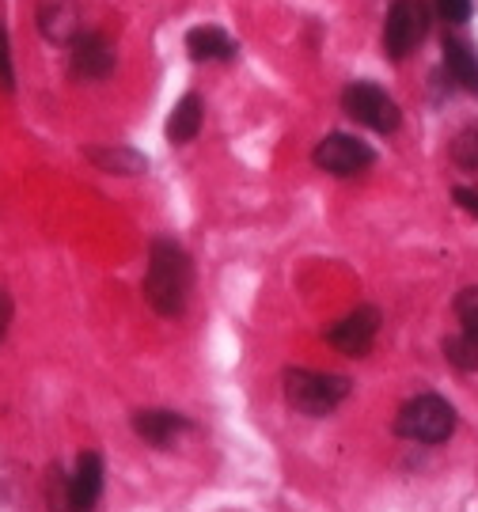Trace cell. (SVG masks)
<instances>
[{"instance_id":"1","label":"cell","mask_w":478,"mask_h":512,"mask_svg":"<svg viewBox=\"0 0 478 512\" xmlns=\"http://www.w3.org/2000/svg\"><path fill=\"white\" fill-rule=\"evenodd\" d=\"M145 300L148 308L164 319H175L186 311L190 300V258L175 239H152L145 270Z\"/></svg>"},{"instance_id":"2","label":"cell","mask_w":478,"mask_h":512,"mask_svg":"<svg viewBox=\"0 0 478 512\" xmlns=\"http://www.w3.org/2000/svg\"><path fill=\"white\" fill-rule=\"evenodd\" d=\"M350 395V380L334 372H312V368H289L285 372V399L293 410L308 418H327Z\"/></svg>"},{"instance_id":"3","label":"cell","mask_w":478,"mask_h":512,"mask_svg":"<svg viewBox=\"0 0 478 512\" xmlns=\"http://www.w3.org/2000/svg\"><path fill=\"white\" fill-rule=\"evenodd\" d=\"M395 433L414 444H444L456 433V410L441 395H418L395 414Z\"/></svg>"},{"instance_id":"4","label":"cell","mask_w":478,"mask_h":512,"mask_svg":"<svg viewBox=\"0 0 478 512\" xmlns=\"http://www.w3.org/2000/svg\"><path fill=\"white\" fill-rule=\"evenodd\" d=\"M429 35V4L425 0H395L384 19V54L391 61H406Z\"/></svg>"},{"instance_id":"5","label":"cell","mask_w":478,"mask_h":512,"mask_svg":"<svg viewBox=\"0 0 478 512\" xmlns=\"http://www.w3.org/2000/svg\"><path fill=\"white\" fill-rule=\"evenodd\" d=\"M342 107H346V114H350L357 126H368V129H376V133H395L399 122H403L399 103H395L384 88L368 84V80H357V84H350V88L342 92Z\"/></svg>"},{"instance_id":"6","label":"cell","mask_w":478,"mask_h":512,"mask_svg":"<svg viewBox=\"0 0 478 512\" xmlns=\"http://www.w3.org/2000/svg\"><path fill=\"white\" fill-rule=\"evenodd\" d=\"M312 164L319 171L334 175V179H350V175H361V171H368V167L376 164V152L365 141L350 137V133H331V137H323L315 145Z\"/></svg>"},{"instance_id":"7","label":"cell","mask_w":478,"mask_h":512,"mask_svg":"<svg viewBox=\"0 0 478 512\" xmlns=\"http://www.w3.org/2000/svg\"><path fill=\"white\" fill-rule=\"evenodd\" d=\"M376 334H380V311L361 304L327 330V342L346 357H368V349L376 346Z\"/></svg>"},{"instance_id":"8","label":"cell","mask_w":478,"mask_h":512,"mask_svg":"<svg viewBox=\"0 0 478 512\" xmlns=\"http://www.w3.org/2000/svg\"><path fill=\"white\" fill-rule=\"evenodd\" d=\"M114 69L111 42L99 31H80L73 38V76L76 80H103Z\"/></svg>"},{"instance_id":"9","label":"cell","mask_w":478,"mask_h":512,"mask_svg":"<svg viewBox=\"0 0 478 512\" xmlns=\"http://www.w3.org/2000/svg\"><path fill=\"white\" fill-rule=\"evenodd\" d=\"M65 490H69V505H73L76 512L95 509V501L103 494V459H99V452H84V456L76 459Z\"/></svg>"},{"instance_id":"10","label":"cell","mask_w":478,"mask_h":512,"mask_svg":"<svg viewBox=\"0 0 478 512\" xmlns=\"http://www.w3.org/2000/svg\"><path fill=\"white\" fill-rule=\"evenodd\" d=\"M186 429H190V418L175 414V410H137L133 414V433L152 448H171Z\"/></svg>"},{"instance_id":"11","label":"cell","mask_w":478,"mask_h":512,"mask_svg":"<svg viewBox=\"0 0 478 512\" xmlns=\"http://www.w3.org/2000/svg\"><path fill=\"white\" fill-rule=\"evenodd\" d=\"M38 31L50 38V42H69L80 35V19H76L73 0H46L38 8Z\"/></svg>"},{"instance_id":"12","label":"cell","mask_w":478,"mask_h":512,"mask_svg":"<svg viewBox=\"0 0 478 512\" xmlns=\"http://www.w3.org/2000/svg\"><path fill=\"white\" fill-rule=\"evenodd\" d=\"M205 122V103L202 95H183L175 110H171V118H167V141L171 145H190L194 137H198V129Z\"/></svg>"},{"instance_id":"13","label":"cell","mask_w":478,"mask_h":512,"mask_svg":"<svg viewBox=\"0 0 478 512\" xmlns=\"http://www.w3.org/2000/svg\"><path fill=\"white\" fill-rule=\"evenodd\" d=\"M444 69L463 92L478 95V50H471L463 38H444Z\"/></svg>"},{"instance_id":"14","label":"cell","mask_w":478,"mask_h":512,"mask_svg":"<svg viewBox=\"0 0 478 512\" xmlns=\"http://www.w3.org/2000/svg\"><path fill=\"white\" fill-rule=\"evenodd\" d=\"M186 50H190L194 61H232L239 46L228 38V31H221V27H194V31L186 35Z\"/></svg>"},{"instance_id":"15","label":"cell","mask_w":478,"mask_h":512,"mask_svg":"<svg viewBox=\"0 0 478 512\" xmlns=\"http://www.w3.org/2000/svg\"><path fill=\"white\" fill-rule=\"evenodd\" d=\"M84 160H92V164L99 167V171H107V175H145L148 171V156L133 152V148H122V145L88 148Z\"/></svg>"},{"instance_id":"16","label":"cell","mask_w":478,"mask_h":512,"mask_svg":"<svg viewBox=\"0 0 478 512\" xmlns=\"http://www.w3.org/2000/svg\"><path fill=\"white\" fill-rule=\"evenodd\" d=\"M444 357L460 372H478V330L460 327L452 338H444Z\"/></svg>"},{"instance_id":"17","label":"cell","mask_w":478,"mask_h":512,"mask_svg":"<svg viewBox=\"0 0 478 512\" xmlns=\"http://www.w3.org/2000/svg\"><path fill=\"white\" fill-rule=\"evenodd\" d=\"M452 160L467 171H478V129H463L460 137L452 141Z\"/></svg>"},{"instance_id":"18","label":"cell","mask_w":478,"mask_h":512,"mask_svg":"<svg viewBox=\"0 0 478 512\" xmlns=\"http://www.w3.org/2000/svg\"><path fill=\"white\" fill-rule=\"evenodd\" d=\"M456 315H460V327L478 330V285L475 289H463V293L456 296Z\"/></svg>"},{"instance_id":"19","label":"cell","mask_w":478,"mask_h":512,"mask_svg":"<svg viewBox=\"0 0 478 512\" xmlns=\"http://www.w3.org/2000/svg\"><path fill=\"white\" fill-rule=\"evenodd\" d=\"M16 88V69H12V50H8V31L0 23V92Z\"/></svg>"},{"instance_id":"20","label":"cell","mask_w":478,"mask_h":512,"mask_svg":"<svg viewBox=\"0 0 478 512\" xmlns=\"http://www.w3.org/2000/svg\"><path fill=\"white\" fill-rule=\"evenodd\" d=\"M437 8L448 23H467L471 19V0H437Z\"/></svg>"},{"instance_id":"21","label":"cell","mask_w":478,"mask_h":512,"mask_svg":"<svg viewBox=\"0 0 478 512\" xmlns=\"http://www.w3.org/2000/svg\"><path fill=\"white\" fill-rule=\"evenodd\" d=\"M456 202H460L463 209L478 220V190H467V186H460V190H456Z\"/></svg>"},{"instance_id":"22","label":"cell","mask_w":478,"mask_h":512,"mask_svg":"<svg viewBox=\"0 0 478 512\" xmlns=\"http://www.w3.org/2000/svg\"><path fill=\"white\" fill-rule=\"evenodd\" d=\"M8 323H12V300L0 289V342H4V334H8Z\"/></svg>"}]
</instances>
